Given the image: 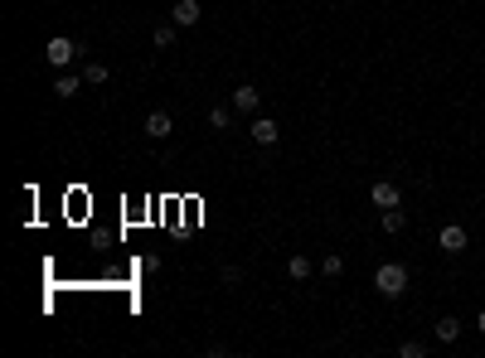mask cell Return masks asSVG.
Instances as JSON below:
<instances>
[{
	"label": "cell",
	"mask_w": 485,
	"mask_h": 358,
	"mask_svg": "<svg viewBox=\"0 0 485 358\" xmlns=\"http://www.w3.org/2000/svg\"><path fill=\"white\" fill-rule=\"evenodd\" d=\"M374 290H379L384 300H398V295L408 290V267H403V262H384V267L374 271Z\"/></svg>",
	"instance_id": "1"
},
{
	"label": "cell",
	"mask_w": 485,
	"mask_h": 358,
	"mask_svg": "<svg viewBox=\"0 0 485 358\" xmlns=\"http://www.w3.org/2000/svg\"><path fill=\"white\" fill-rule=\"evenodd\" d=\"M44 59H49L54 68H68V63L78 59V44H73V39H64V34H54V39L44 44Z\"/></svg>",
	"instance_id": "2"
},
{
	"label": "cell",
	"mask_w": 485,
	"mask_h": 358,
	"mask_svg": "<svg viewBox=\"0 0 485 358\" xmlns=\"http://www.w3.org/2000/svg\"><path fill=\"white\" fill-rule=\"evenodd\" d=\"M199 20H204L199 0H175V10H170V24H175V29H194Z\"/></svg>",
	"instance_id": "3"
},
{
	"label": "cell",
	"mask_w": 485,
	"mask_h": 358,
	"mask_svg": "<svg viewBox=\"0 0 485 358\" xmlns=\"http://www.w3.org/2000/svg\"><path fill=\"white\" fill-rule=\"evenodd\" d=\"M369 199H374V208H398V203H403V189H398L393 179H379V184L369 189Z\"/></svg>",
	"instance_id": "4"
},
{
	"label": "cell",
	"mask_w": 485,
	"mask_h": 358,
	"mask_svg": "<svg viewBox=\"0 0 485 358\" xmlns=\"http://www.w3.org/2000/svg\"><path fill=\"white\" fill-rule=\"evenodd\" d=\"M437 242H442V252H452V257H461V252H466V242H471V238H466V228H461V223H447V228H442V238H437Z\"/></svg>",
	"instance_id": "5"
},
{
	"label": "cell",
	"mask_w": 485,
	"mask_h": 358,
	"mask_svg": "<svg viewBox=\"0 0 485 358\" xmlns=\"http://www.w3.org/2000/svg\"><path fill=\"white\" fill-rule=\"evenodd\" d=\"M248 136H253L258 146H277V136H282V126H277L272 116H258V121L248 126Z\"/></svg>",
	"instance_id": "6"
},
{
	"label": "cell",
	"mask_w": 485,
	"mask_h": 358,
	"mask_svg": "<svg viewBox=\"0 0 485 358\" xmlns=\"http://www.w3.org/2000/svg\"><path fill=\"white\" fill-rule=\"evenodd\" d=\"M233 107H238V111H258V107H262V92L253 88V83H238V88H233Z\"/></svg>",
	"instance_id": "7"
},
{
	"label": "cell",
	"mask_w": 485,
	"mask_h": 358,
	"mask_svg": "<svg viewBox=\"0 0 485 358\" xmlns=\"http://www.w3.org/2000/svg\"><path fill=\"white\" fill-rule=\"evenodd\" d=\"M170 131H175L170 111H151V116H146V136H151V141H165Z\"/></svg>",
	"instance_id": "8"
},
{
	"label": "cell",
	"mask_w": 485,
	"mask_h": 358,
	"mask_svg": "<svg viewBox=\"0 0 485 358\" xmlns=\"http://www.w3.org/2000/svg\"><path fill=\"white\" fill-rule=\"evenodd\" d=\"M432 334H437V344H456V339H461V325L447 315V320H437V325H432Z\"/></svg>",
	"instance_id": "9"
},
{
	"label": "cell",
	"mask_w": 485,
	"mask_h": 358,
	"mask_svg": "<svg viewBox=\"0 0 485 358\" xmlns=\"http://www.w3.org/2000/svg\"><path fill=\"white\" fill-rule=\"evenodd\" d=\"M379 223H384V233H403L408 228V213L403 208H379Z\"/></svg>",
	"instance_id": "10"
},
{
	"label": "cell",
	"mask_w": 485,
	"mask_h": 358,
	"mask_svg": "<svg viewBox=\"0 0 485 358\" xmlns=\"http://www.w3.org/2000/svg\"><path fill=\"white\" fill-rule=\"evenodd\" d=\"M83 83H88V78H73V73H64V78L54 83V92H59V97H73V92L83 88Z\"/></svg>",
	"instance_id": "11"
},
{
	"label": "cell",
	"mask_w": 485,
	"mask_h": 358,
	"mask_svg": "<svg viewBox=\"0 0 485 358\" xmlns=\"http://www.w3.org/2000/svg\"><path fill=\"white\" fill-rule=\"evenodd\" d=\"M398 354H403V358H427V344H422V339H403V344H398Z\"/></svg>",
	"instance_id": "12"
},
{
	"label": "cell",
	"mask_w": 485,
	"mask_h": 358,
	"mask_svg": "<svg viewBox=\"0 0 485 358\" xmlns=\"http://www.w3.org/2000/svg\"><path fill=\"white\" fill-rule=\"evenodd\" d=\"M151 39H156V49H170V44H175V24H161Z\"/></svg>",
	"instance_id": "13"
},
{
	"label": "cell",
	"mask_w": 485,
	"mask_h": 358,
	"mask_svg": "<svg viewBox=\"0 0 485 358\" xmlns=\"http://www.w3.org/2000/svg\"><path fill=\"white\" fill-rule=\"evenodd\" d=\"M340 271H345V257H335V252L320 262V276H340Z\"/></svg>",
	"instance_id": "14"
},
{
	"label": "cell",
	"mask_w": 485,
	"mask_h": 358,
	"mask_svg": "<svg viewBox=\"0 0 485 358\" xmlns=\"http://www.w3.org/2000/svg\"><path fill=\"white\" fill-rule=\"evenodd\" d=\"M287 271L296 276V281H306V276H311V262H306V257H291V262H287Z\"/></svg>",
	"instance_id": "15"
},
{
	"label": "cell",
	"mask_w": 485,
	"mask_h": 358,
	"mask_svg": "<svg viewBox=\"0 0 485 358\" xmlns=\"http://www.w3.org/2000/svg\"><path fill=\"white\" fill-rule=\"evenodd\" d=\"M209 126H214V131H228V107H214V111H209Z\"/></svg>",
	"instance_id": "16"
},
{
	"label": "cell",
	"mask_w": 485,
	"mask_h": 358,
	"mask_svg": "<svg viewBox=\"0 0 485 358\" xmlns=\"http://www.w3.org/2000/svg\"><path fill=\"white\" fill-rule=\"evenodd\" d=\"M83 78H88V83H107V63H88Z\"/></svg>",
	"instance_id": "17"
},
{
	"label": "cell",
	"mask_w": 485,
	"mask_h": 358,
	"mask_svg": "<svg viewBox=\"0 0 485 358\" xmlns=\"http://www.w3.org/2000/svg\"><path fill=\"white\" fill-rule=\"evenodd\" d=\"M476 329H481V334H485V310H481V315H476Z\"/></svg>",
	"instance_id": "18"
}]
</instances>
